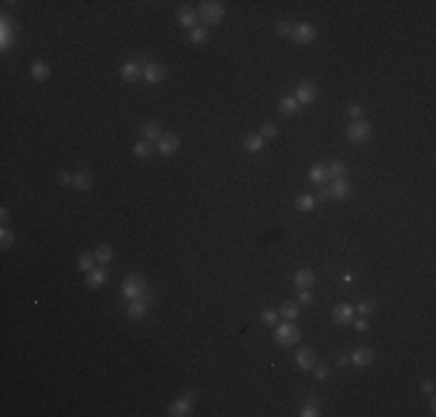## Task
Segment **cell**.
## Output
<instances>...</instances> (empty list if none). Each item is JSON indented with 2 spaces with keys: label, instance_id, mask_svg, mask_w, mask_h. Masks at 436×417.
<instances>
[{
  "label": "cell",
  "instance_id": "obj_1",
  "mask_svg": "<svg viewBox=\"0 0 436 417\" xmlns=\"http://www.w3.org/2000/svg\"><path fill=\"white\" fill-rule=\"evenodd\" d=\"M121 292H123L125 299H142V297H146V292H149V285H146V278L139 274H130V276H125L123 278V283H121Z\"/></svg>",
  "mask_w": 436,
  "mask_h": 417
},
{
  "label": "cell",
  "instance_id": "obj_2",
  "mask_svg": "<svg viewBox=\"0 0 436 417\" xmlns=\"http://www.w3.org/2000/svg\"><path fill=\"white\" fill-rule=\"evenodd\" d=\"M274 338H276V343H278V346L290 348V346H295V343H299V329L295 327L293 322H283V325H276Z\"/></svg>",
  "mask_w": 436,
  "mask_h": 417
},
{
  "label": "cell",
  "instance_id": "obj_3",
  "mask_svg": "<svg viewBox=\"0 0 436 417\" xmlns=\"http://www.w3.org/2000/svg\"><path fill=\"white\" fill-rule=\"evenodd\" d=\"M223 17H225V7H223V2H216V0L200 2V19H202L205 23H218Z\"/></svg>",
  "mask_w": 436,
  "mask_h": 417
},
{
  "label": "cell",
  "instance_id": "obj_4",
  "mask_svg": "<svg viewBox=\"0 0 436 417\" xmlns=\"http://www.w3.org/2000/svg\"><path fill=\"white\" fill-rule=\"evenodd\" d=\"M193 399H195V392L193 390L184 392V394L169 406V415L172 417H188L190 415V410H193Z\"/></svg>",
  "mask_w": 436,
  "mask_h": 417
},
{
  "label": "cell",
  "instance_id": "obj_5",
  "mask_svg": "<svg viewBox=\"0 0 436 417\" xmlns=\"http://www.w3.org/2000/svg\"><path fill=\"white\" fill-rule=\"evenodd\" d=\"M348 142H353V144H362L367 142L369 137H371V125L367 123V121H355V123L348 128Z\"/></svg>",
  "mask_w": 436,
  "mask_h": 417
},
{
  "label": "cell",
  "instance_id": "obj_6",
  "mask_svg": "<svg viewBox=\"0 0 436 417\" xmlns=\"http://www.w3.org/2000/svg\"><path fill=\"white\" fill-rule=\"evenodd\" d=\"M295 98L299 105H311L318 98V86L313 81H304V84H299V88L295 90Z\"/></svg>",
  "mask_w": 436,
  "mask_h": 417
},
{
  "label": "cell",
  "instance_id": "obj_7",
  "mask_svg": "<svg viewBox=\"0 0 436 417\" xmlns=\"http://www.w3.org/2000/svg\"><path fill=\"white\" fill-rule=\"evenodd\" d=\"M293 42H297V44H311L313 40H316V28L311 26V23H297V26L293 28Z\"/></svg>",
  "mask_w": 436,
  "mask_h": 417
},
{
  "label": "cell",
  "instance_id": "obj_8",
  "mask_svg": "<svg viewBox=\"0 0 436 417\" xmlns=\"http://www.w3.org/2000/svg\"><path fill=\"white\" fill-rule=\"evenodd\" d=\"M165 74H167V70L162 67L161 63H146L144 65V81L146 84H161L165 79Z\"/></svg>",
  "mask_w": 436,
  "mask_h": 417
},
{
  "label": "cell",
  "instance_id": "obj_9",
  "mask_svg": "<svg viewBox=\"0 0 436 417\" xmlns=\"http://www.w3.org/2000/svg\"><path fill=\"white\" fill-rule=\"evenodd\" d=\"M355 318V308L353 306H348V304H339L332 308V320L337 322V325H350Z\"/></svg>",
  "mask_w": 436,
  "mask_h": 417
},
{
  "label": "cell",
  "instance_id": "obj_10",
  "mask_svg": "<svg viewBox=\"0 0 436 417\" xmlns=\"http://www.w3.org/2000/svg\"><path fill=\"white\" fill-rule=\"evenodd\" d=\"M179 146H181V139H179L174 132H165L161 139H158V151H161L162 155H172Z\"/></svg>",
  "mask_w": 436,
  "mask_h": 417
},
{
  "label": "cell",
  "instance_id": "obj_11",
  "mask_svg": "<svg viewBox=\"0 0 436 417\" xmlns=\"http://www.w3.org/2000/svg\"><path fill=\"white\" fill-rule=\"evenodd\" d=\"M121 77H123L125 81H137V79H142V77H144V65H142L139 61L125 63V65H121Z\"/></svg>",
  "mask_w": 436,
  "mask_h": 417
},
{
  "label": "cell",
  "instance_id": "obj_12",
  "mask_svg": "<svg viewBox=\"0 0 436 417\" xmlns=\"http://www.w3.org/2000/svg\"><path fill=\"white\" fill-rule=\"evenodd\" d=\"M374 359H376V352L371 348H365V346L353 350V355H350V362L355 366H369V364H374Z\"/></svg>",
  "mask_w": 436,
  "mask_h": 417
},
{
  "label": "cell",
  "instance_id": "obj_13",
  "mask_svg": "<svg viewBox=\"0 0 436 417\" xmlns=\"http://www.w3.org/2000/svg\"><path fill=\"white\" fill-rule=\"evenodd\" d=\"M146 311H149V297H142V299H133V302L128 304V308H125V313H128V318H144L146 315Z\"/></svg>",
  "mask_w": 436,
  "mask_h": 417
},
{
  "label": "cell",
  "instance_id": "obj_14",
  "mask_svg": "<svg viewBox=\"0 0 436 417\" xmlns=\"http://www.w3.org/2000/svg\"><path fill=\"white\" fill-rule=\"evenodd\" d=\"M348 193H350V186L346 178H334L332 186L327 188V197H332V199H346Z\"/></svg>",
  "mask_w": 436,
  "mask_h": 417
},
{
  "label": "cell",
  "instance_id": "obj_15",
  "mask_svg": "<svg viewBox=\"0 0 436 417\" xmlns=\"http://www.w3.org/2000/svg\"><path fill=\"white\" fill-rule=\"evenodd\" d=\"M295 362H297V366L302 371H311L313 366H316V352H313L311 348H302L297 352V357H295Z\"/></svg>",
  "mask_w": 436,
  "mask_h": 417
},
{
  "label": "cell",
  "instance_id": "obj_16",
  "mask_svg": "<svg viewBox=\"0 0 436 417\" xmlns=\"http://www.w3.org/2000/svg\"><path fill=\"white\" fill-rule=\"evenodd\" d=\"M105 281H107V269H105V266H95L93 271L86 274V285H89L91 290H98Z\"/></svg>",
  "mask_w": 436,
  "mask_h": 417
},
{
  "label": "cell",
  "instance_id": "obj_17",
  "mask_svg": "<svg viewBox=\"0 0 436 417\" xmlns=\"http://www.w3.org/2000/svg\"><path fill=\"white\" fill-rule=\"evenodd\" d=\"M177 21L181 23V28H195V23H197V12L193 7H181L177 12Z\"/></svg>",
  "mask_w": 436,
  "mask_h": 417
},
{
  "label": "cell",
  "instance_id": "obj_18",
  "mask_svg": "<svg viewBox=\"0 0 436 417\" xmlns=\"http://www.w3.org/2000/svg\"><path fill=\"white\" fill-rule=\"evenodd\" d=\"M313 281H316V276H313L311 269H299V271L295 274V285H297L299 290H311Z\"/></svg>",
  "mask_w": 436,
  "mask_h": 417
},
{
  "label": "cell",
  "instance_id": "obj_19",
  "mask_svg": "<svg viewBox=\"0 0 436 417\" xmlns=\"http://www.w3.org/2000/svg\"><path fill=\"white\" fill-rule=\"evenodd\" d=\"M278 109H281V114H285V116H295L297 109H299V102H297L295 95H285V98H281V102H278Z\"/></svg>",
  "mask_w": 436,
  "mask_h": 417
},
{
  "label": "cell",
  "instance_id": "obj_20",
  "mask_svg": "<svg viewBox=\"0 0 436 417\" xmlns=\"http://www.w3.org/2000/svg\"><path fill=\"white\" fill-rule=\"evenodd\" d=\"M2 42H0V46H2V51H7L9 46H12V42H14V30H12V26H9V19L7 17H2Z\"/></svg>",
  "mask_w": 436,
  "mask_h": 417
},
{
  "label": "cell",
  "instance_id": "obj_21",
  "mask_svg": "<svg viewBox=\"0 0 436 417\" xmlns=\"http://www.w3.org/2000/svg\"><path fill=\"white\" fill-rule=\"evenodd\" d=\"M244 146H246V151L249 153H258L262 151V146H265V139H262V134H246V139H244Z\"/></svg>",
  "mask_w": 436,
  "mask_h": 417
},
{
  "label": "cell",
  "instance_id": "obj_22",
  "mask_svg": "<svg viewBox=\"0 0 436 417\" xmlns=\"http://www.w3.org/2000/svg\"><path fill=\"white\" fill-rule=\"evenodd\" d=\"M309 178H311L313 183H325V181H329V172L325 165H313L311 169H309Z\"/></svg>",
  "mask_w": 436,
  "mask_h": 417
},
{
  "label": "cell",
  "instance_id": "obj_23",
  "mask_svg": "<svg viewBox=\"0 0 436 417\" xmlns=\"http://www.w3.org/2000/svg\"><path fill=\"white\" fill-rule=\"evenodd\" d=\"M49 65L46 63H42V61H35L33 65H30V74H33V79H37V81H45L46 77H49Z\"/></svg>",
  "mask_w": 436,
  "mask_h": 417
},
{
  "label": "cell",
  "instance_id": "obj_24",
  "mask_svg": "<svg viewBox=\"0 0 436 417\" xmlns=\"http://www.w3.org/2000/svg\"><path fill=\"white\" fill-rule=\"evenodd\" d=\"M72 183L77 186V190H89L91 183H93V176H91L89 172H77L74 178H72Z\"/></svg>",
  "mask_w": 436,
  "mask_h": 417
},
{
  "label": "cell",
  "instance_id": "obj_25",
  "mask_svg": "<svg viewBox=\"0 0 436 417\" xmlns=\"http://www.w3.org/2000/svg\"><path fill=\"white\" fill-rule=\"evenodd\" d=\"M135 155H137V158H144V160L151 158L153 155V144L149 142V139H146V142H144V139L142 142H137L135 144Z\"/></svg>",
  "mask_w": 436,
  "mask_h": 417
},
{
  "label": "cell",
  "instance_id": "obj_26",
  "mask_svg": "<svg viewBox=\"0 0 436 417\" xmlns=\"http://www.w3.org/2000/svg\"><path fill=\"white\" fill-rule=\"evenodd\" d=\"M295 206H297V211H302V213L311 211L313 206H316V197L313 195H299L297 197V202H295Z\"/></svg>",
  "mask_w": 436,
  "mask_h": 417
},
{
  "label": "cell",
  "instance_id": "obj_27",
  "mask_svg": "<svg viewBox=\"0 0 436 417\" xmlns=\"http://www.w3.org/2000/svg\"><path fill=\"white\" fill-rule=\"evenodd\" d=\"M281 315H283L285 320H295L299 315V302H285L283 306H281Z\"/></svg>",
  "mask_w": 436,
  "mask_h": 417
},
{
  "label": "cell",
  "instance_id": "obj_28",
  "mask_svg": "<svg viewBox=\"0 0 436 417\" xmlns=\"http://www.w3.org/2000/svg\"><path fill=\"white\" fill-rule=\"evenodd\" d=\"M142 134L149 139V142H151V139H161V137H162V128L158 123H146L142 128Z\"/></svg>",
  "mask_w": 436,
  "mask_h": 417
},
{
  "label": "cell",
  "instance_id": "obj_29",
  "mask_svg": "<svg viewBox=\"0 0 436 417\" xmlns=\"http://www.w3.org/2000/svg\"><path fill=\"white\" fill-rule=\"evenodd\" d=\"M95 262H98V260H95V255H91V253H84V255H79V262H77V264H79L81 271H86V274H89V271H93V269H95Z\"/></svg>",
  "mask_w": 436,
  "mask_h": 417
},
{
  "label": "cell",
  "instance_id": "obj_30",
  "mask_svg": "<svg viewBox=\"0 0 436 417\" xmlns=\"http://www.w3.org/2000/svg\"><path fill=\"white\" fill-rule=\"evenodd\" d=\"M93 255H95V260H98V264H107L109 260L114 258V250H112V246H100Z\"/></svg>",
  "mask_w": 436,
  "mask_h": 417
},
{
  "label": "cell",
  "instance_id": "obj_31",
  "mask_svg": "<svg viewBox=\"0 0 436 417\" xmlns=\"http://www.w3.org/2000/svg\"><path fill=\"white\" fill-rule=\"evenodd\" d=\"M327 172H329V178H341V174L346 172L344 160H332V162L327 165Z\"/></svg>",
  "mask_w": 436,
  "mask_h": 417
},
{
  "label": "cell",
  "instance_id": "obj_32",
  "mask_svg": "<svg viewBox=\"0 0 436 417\" xmlns=\"http://www.w3.org/2000/svg\"><path fill=\"white\" fill-rule=\"evenodd\" d=\"M207 37H209V33H207V28H202V26H195L190 30V40H193L195 44H205Z\"/></svg>",
  "mask_w": 436,
  "mask_h": 417
},
{
  "label": "cell",
  "instance_id": "obj_33",
  "mask_svg": "<svg viewBox=\"0 0 436 417\" xmlns=\"http://www.w3.org/2000/svg\"><path fill=\"white\" fill-rule=\"evenodd\" d=\"M374 308H376V304H374V299H365V302H360L357 304V308L355 311L360 313V315H371V313H374Z\"/></svg>",
  "mask_w": 436,
  "mask_h": 417
},
{
  "label": "cell",
  "instance_id": "obj_34",
  "mask_svg": "<svg viewBox=\"0 0 436 417\" xmlns=\"http://www.w3.org/2000/svg\"><path fill=\"white\" fill-rule=\"evenodd\" d=\"M276 322H278V313L276 311L267 308V311L262 313V325H265V327H276Z\"/></svg>",
  "mask_w": 436,
  "mask_h": 417
},
{
  "label": "cell",
  "instance_id": "obj_35",
  "mask_svg": "<svg viewBox=\"0 0 436 417\" xmlns=\"http://www.w3.org/2000/svg\"><path fill=\"white\" fill-rule=\"evenodd\" d=\"M0 241H2V248H9V246L14 243V234H12L7 227H2V230H0Z\"/></svg>",
  "mask_w": 436,
  "mask_h": 417
},
{
  "label": "cell",
  "instance_id": "obj_36",
  "mask_svg": "<svg viewBox=\"0 0 436 417\" xmlns=\"http://www.w3.org/2000/svg\"><path fill=\"white\" fill-rule=\"evenodd\" d=\"M260 134H262V139H272V137L278 134V130H276L274 123H265L262 125V130H260Z\"/></svg>",
  "mask_w": 436,
  "mask_h": 417
},
{
  "label": "cell",
  "instance_id": "obj_37",
  "mask_svg": "<svg viewBox=\"0 0 436 417\" xmlns=\"http://www.w3.org/2000/svg\"><path fill=\"white\" fill-rule=\"evenodd\" d=\"M293 23H290V21H281V23H278V26H276V33H278V35H293Z\"/></svg>",
  "mask_w": 436,
  "mask_h": 417
},
{
  "label": "cell",
  "instance_id": "obj_38",
  "mask_svg": "<svg viewBox=\"0 0 436 417\" xmlns=\"http://www.w3.org/2000/svg\"><path fill=\"white\" fill-rule=\"evenodd\" d=\"M302 415L304 417H318V415H321V410L316 408L313 403H309V406H304V408H302Z\"/></svg>",
  "mask_w": 436,
  "mask_h": 417
},
{
  "label": "cell",
  "instance_id": "obj_39",
  "mask_svg": "<svg viewBox=\"0 0 436 417\" xmlns=\"http://www.w3.org/2000/svg\"><path fill=\"white\" fill-rule=\"evenodd\" d=\"M311 371H313V375H316L318 380H325V378H327V369H325V366H313Z\"/></svg>",
  "mask_w": 436,
  "mask_h": 417
},
{
  "label": "cell",
  "instance_id": "obj_40",
  "mask_svg": "<svg viewBox=\"0 0 436 417\" xmlns=\"http://www.w3.org/2000/svg\"><path fill=\"white\" fill-rule=\"evenodd\" d=\"M353 325H355V329H357V331H367V329H369V320H367L365 315H362V318H360V320H355Z\"/></svg>",
  "mask_w": 436,
  "mask_h": 417
},
{
  "label": "cell",
  "instance_id": "obj_41",
  "mask_svg": "<svg viewBox=\"0 0 436 417\" xmlns=\"http://www.w3.org/2000/svg\"><path fill=\"white\" fill-rule=\"evenodd\" d=\"M72 178H74V174H68L65 169H63V172H58V181H61L63 186H68V183H72Z\"/></svg>",
  "mask_w": 436,
  "mask_h": 417
},
{
  "label": "cell",
  "instance_id": "obj_42",
  "mask_svg": "<svg viewBox=\"0 0 436 417\" xmlns=\"http://www.w3.org/2000/svg\"><path fill=\"white\" fill-rule=\"evenodd\" d=\"M299 304H313V294L309 290H302L299 292Z\"/></svg>",
  "mask_w": 436,
  "mask_h": 417
},
{
  "label": "cell",
  "instance_id": "obj_43",
  "mask_svg": "<svg viewBox=\"0 0 436 417\" xmlns=\"http://www.w3.org/2000/svg\"><path fill=\"white\" fill-rule=\"evenodd\" d=\"M348 114L353 116V118L362 116V107H360V105H350V107H348Z\"/></svg>",
  "mask_w": 436,
  "mask_h": 417
},
{
  "label": "cell",
  "instance_id": "obj_44",
  "mask_svg": "<svg viewBox=\"0 0 436 417\" xmlns=\"http://www.w3.org/2000/svg\"><path fill=\"white\" fill-rule=\"evenodd\" d=\"M422 392L432 394V392H434V380H425V382H422Z\"/></svg>",
  "mask_w": 436,
  "mask_h": 417
},
{
  "label": "cell",
  "instance_id": "obj_45",
  "mask_svg": "<svg viewBox=\"0 0 436 417\" xmlns=\"http://www.w3.org/2000/svg\"><path fill=\"white\" fill-rule=\"evenodd\" d=\"M348 362H350V357H348V355H339L337 357V366H346Z\"/></svg>",
  "mask_w": 436,
  "mask_h": 417
},
{
  "label": "cell",
  "instance_id": "obj_46",
  "mask_svg": "<svg viewBox=\"0 0 436 417\" xmlns=\"http://www.w3.org/2000/svg\"><path fill=\"white\" fill-rule=\"evenodd\" d=\"M0 218H2V225L7 222V218H9V211H7V206H2V211H0Z\"/></svg>",
  "mask_w": 436,
  "mask_h": 417
},
{
  "label": "cell",
  "instance_id": "obj_47",
  "mask_svg": "<svg viewBox=\"0 0 436 417\" xmlns=\"http://www.w3.org/2000/svg\"><path fill=\"white\" fill-rule=\"evenodd\" d=\"M318 197H321V199H325V197H327V188H321V193H318Z\"/></svg>",
  "mask_w": 436,
  "mask_h": 417
}]
</instances>
